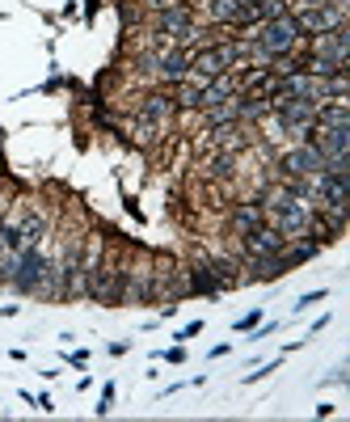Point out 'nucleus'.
<instances>
[{"label": "nucleus", "mask_w": 350, "mask_h": 422, "mask_svg": "<svg viewBox=\"0 0 350 422\" xmlns=\"http://www.w3.org/2000/svg\"><path fill=\"white\" fill-rule=\"evenodd\" d=\"M114 241H106V249H101V258H97V266H93V275L85 279V296L93 304H101V308H119V296H123V271H127V245L119 241V233H110Z\"/></svg>", "instance_id": "f257e3e1"}, {"label": "nucleus", "mask_w": 350, "mask_h": 422, "mask_svg": "<svg viewBox=\"0 0 350 422\" xmlns=\"http://www.w3.org/2000/svg\"><path fill=\"white\" fill-rule=\"evenodd\" d=\"M245 39H254V47L262 51V59L270 64L274 55H291V51L300 47V26H296L291 13H283V17H274V21H262L258 30H249Z\"/></svg>", "instance_id": "f03ea898"}, {"label": "nucleus", "mask_w": 350, "mask_h": 422, "mask_svg": "<svg viewBox=\"0 0 350 422\" xmlns=\"http://www.w3.org/2000/svg\"><path fill=\"white\" fill-rule=\"evenodd\" d=\"M123 304H152V253H127V271H123V296H119V308Z\"/></svg>", "instance_id": "7ed1b4c3"}, {"label": "nucleus", "mask_w": 350, "mask_h": 422, "mask_svg": "<svg viewBox=\"0 0 350 422\" xmlns=\"http://www.w3.org/2000/svg\"><path fill=\"white\" fill-rule=\"evenodd\" d=\"M279 174L283 178H312V174H321V152L312 144H291L287 152H279Z\"/></svg>", "instance_id": "20e7f679"}, {"label": "nucleus", "mask_w": 350, "mask_h": 422, "mask_svg": "<svg viewBox=\"0 0 350 422\" xmlns=\"http://www.w3.org/2000/svg\"><path fill=\"white\" fill-rule=\"evenodd\" d=\"M152 72H156L165 85L186 81V72H190V51L177 47V43H165L161 51H152Z\"/></svg>", "instance_id": "39448f33"}, {"label": "nucleus", "mask_w": 350, "mask_h": 422, "mask_svg": "<svg viewBox=\"0 0 350 422\" xmlns=\"http://www.w3.org/2000/svg\"><path fill=\"white\" fill-rule=\"evenodd\" d=\"M291 275L283 253H258V258H241V283H274Z\"/></svg>", "instance_id": "423d86ee"}, {"label": "nucleus", "mask_w": 350, "mask_h": 422, "mask_svg": "<svg viewBox=\"0 0 350 422\" xmlns=\"http://www.w3.org/2000/svg\"><path fill=\"white\" fill-rule=\"evenodd\" d=\"M262 224H266V211H262V203H258V194L232 203V211H228V233L232 236H245V233H254V228H262Z\"/></svg>", "instance_id": "0eeeda50"}, {"label": "nucleus", "mask_w": 350, "mask_h": 422, "mask_svg": "<svg viewBox=\"0 0 350 422\" xmlns=\"http://www.w3.org/2000/svg\"><path fill=\"white\" fill-rule=\"evenodd\" d=\"M135 114H139V119H148V123L169 127V123H174V114H177L174 94H169V89H152V94H144V97H139V106H135Z\"/></svg>", "instance_id": "6e6552de"}, {"label": "nucleus", "mask_w": 350, "mask_h": 422, "mask_svg": "<svg viewBox=\"0 0 350 422\" xmlns=\"http://www.w3.org/2000/svg\"><path fill=\"white\" fill-rule=\"evenodd\" d=\"M186 296H224L219 291V283H216V275H211V266H207V258H199L190 271H186Z\"/></svg>", "instance_id": "1a4fd4ad"}, {"label": "nucleus", "mask_w": 350, "mask_h": 422, "mask_svg": "<svg viewBox=\"0 0 350 422\" xmlns=\"http://www.w3.org/2000/svg\"><path fill=\"white\" fill-rule=\"evenodd\" d=\"M199 174H203V178H207V182H228V178H232V174H236V156H232V152H211V156H203V161H199Z\"/></svg>", "instance_id": "9d476101"}, {"label": "nucleus", "mask_w": 350, "mask_h": 422, "mask_svg": "<svg viewBox=\"0 0 350 422\" xmlns=\"http://www.w3.org/2000/svg\"><path fill=\"white\" fill-rule=\"evenodd\" d=\"M236 119H241V123H266V119H270V97L236 94Z\"/></svg>", "instance_id": "9b49d317"}, {"label": "nucleus", "mask_w": 350, "mask_h": 422, "mask_svg": "<svg viewBox=\"0 0 350 422\" xmlns=\"http://www.w3.org/2000/svg\"><path fill=\"white\" fill-rule=\"evenodd\" d=\"M203 13L211 17V26H228L236 13V0H203Z\"/></svg>", "instance_id": "f8f14e48"}, {"label": "nucleus", "mask_w": 350, "mask_h": 422, "mask_svg": "<svg viewBox=\"0 0 350 422\" xmlns=\"http://www.w3.org/2000/svg\"><path fill=\"white\" fill-rule=\"evenodd\" d=\"M131 131H135V140H139V144H156V140H161V131H165V127H161V123H148V119H139V114H135Z\"/></svg>", "instance_id": "ddd939ff"}, {"label": "nucleus", "mask_w": 350, "mask_h": 422, "mask_svg": "<svg viewBox=\"0 0 350 422\" xmlns=\"http://www.w3.org/2000/svg\"><path fill=\"white\" fill-rule=\"evenodd\" d=\"M254 4H258V17L262 21H274V17L291 13V0H254Z\"/></svg>", "instance_id": "4468645a"}, {"label": "nucleus", "mask_w": 350, "mask_h": 422, "mask_svg": "<svg viewBox=\"0 0 350 422\" xmlns=\"http://www.w3.org/2000/svg\"><path fill=\"white\" fill-rule=\"evenodd\" d=\"M114 397H119V388H114V384H101V397H97V418H106V414L114 410Z\"/></svg>", "instance_id": "2eb2a0df"}, {"label": "nucleus", "mask_w": 350, "mask_h": 422, "mask_svg": "<svg viewBox=\"0 0 350 422\" xmlns=\"http://www.w3.org/2000/svg\"><path fill=\"white\" fill-rule=\"evenodd\" d=\"M321 300H329V291H325V287H316V291H304V296L296 300V313H308V308H312V304H321Z\"/></svg>", "instance_id": "dca6fc26"}, {"label": "nucleus", "mask_w": 350, "mask_h": 422, "mask_svg": "<svg viewBox=\"0 0 350 422\" xmlns=\"http://www.w3.org/2000/svg\"><path fill=\"white\" fill-rule=\"evenodd\" d=\"M258 321H262V308H249L245 317H236V321H232V329H236V333H249Z\"/></svg>", "instance_id": "f3484780"}, {"label": "nucleus", "mask_w": 350, "mask_h": 422, "mask_svg": "<svg viewBox=\"0 0 350 422\" xmlns=\"http://www.w3.org/2000/svg\"><path fill=\"white\" fill-rule=\"evenodd\" d=\"M148 13H165V9H177V4H186V0H139Z\"/></svg>", "instance_id": "a211bd4d"}, {"label": "nucleus", "mask_w": 350, "mask_h": 422, "mask_svg": "<svg viewBox=\"0 0 350 422\" xmlns=\"http://www.w3.org/2000/svg\"><path fill=\"white\" fill-rule=\"evenodd\" d=\"M64 363H72V368H89V351H64Z\"/></svg>", "instance_id": "6ab92c4d"}, {"label": "nucleus", "mask_w": 350, "mask_h": 422, "mask_svg": "<svg viewBox=\"0 0 350 422\" xmlns=\"http://www.w3.org/2000/svg\"><path fill=\"white\" fill-rule=\"evenodd\" d=\"M203 326H207V321H186V326L177 329V342H186V338H194V333H203Z\"/></svg>", "instance_id": "aec40b11"}, {"label": "nucleus", "mask_w": 350, "mask_h": 422, "mask_svg": "<svg viewBox=\"0 0 350 422\" xmlns=\"http://www.w3.org/2000/svg\"><path fill=\"white\" fill-rule=\"evenodd\" d=\"M161 359H165V363H186V346L177 342V346H169V351H165Z\"/></svg>", "instance_id": "412c9836"}, {"label": "nucleus", "mask_w": 350, "mask_h": 422, "mask_svg": "<svg viewBox=\"0 0 350 422\" xmlns=\"http://www.w3.org/2000/svg\"><path fill=\"white\" fill-rule=\"evenodd\" d=\"M30 406H34V410H43V414H51V410H55V401H51V393H39V397H34Z\"/></svg>", "instance_id": "4be33fe9"}, {"label": "nucleus", "mask_w": 350, "mask_h": 422, "mask_svg": "<svg viewBox=\"0 0 350 422\" xmlns=\"http://www.w3.org/2000/svg\"><path fill=\"white\" fill-rule=\"evenodd\" d=\"M228 351H232V342H219V346H211V351H207V359H224Z\"/></svg>", "instance_id": "5701e85b"}, {"label": "nucleus", "mask_w": 350, "mask_h": 422, "mask_svg": "<svg viewBox=\"0 0 350 422\" xmlns=\"http://www.w3.org/2000/svg\"><path fill=\"white\" fill-rule=\"evenodd\" d=\"M325 384H346V368H334V372L325 376Z\"/></svg>", "instance_id": "b1692460"}, {"label": "nucleus", "mask_w": 350, "mask_h": 422, "mask_svg": "<svg viewBox=\"0 0 350 422\" xmlns=\"http://www.w3.org/2000/svg\"><path fill=\"white\" fill-rule=\"evenodd\" d=\"M0 317H17V304H0Z\"/></svg>", "instance_id": "393cba45"}, {"label": "nucleus", "mask_w": 350, "mask_h": 422, "mask_svg": "<svg viewBox=\"0 0 350 422\" xmlns=\"http://www.w3.org/2000/svg\"><path fill=\"white\" fill-rule=\"evenodd\" d=\"M0 178H4V156H0Z\"/></svg>", "instance_id": "a878e982"}]
</instances>
